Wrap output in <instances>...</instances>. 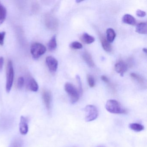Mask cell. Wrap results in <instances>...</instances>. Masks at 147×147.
Masks as SVG:
<instances>
[{"mask_svg": "<svg viewBox=\"0 0 147 147\" xmlns=\"http://www.w3.org/2000/svg\"><path fill=\"white\" fill-rule=\"evenodd\" d=\"M129 128L136 132H139L144 129V126L137 123H131L129 125Z\"/></svg>", "mask_w": 147, "mask_h": 147, "instance_id": "ffe728a7", "label": "cell"}, {"mask_svg": "<svg viewBox=\"0 0 147 147\" xmlns=\"http://www.w3.org/2000/svg\"><path fill=\"white\" fill-rule=\"evenodd\" d=\"M143 51L145 53H147V49L146 48H143Z\"/></svg>", "mask_w": 147, "mask_h": 147, "instance_id": "4dcf8cb0", "label": "cell"}, {"mask_svg": "<svg viewBox=\"0 0 147 147\" xmlns=\"http://www.w3.org/2000/svg\"><path fill=\"white\" fill-rule=\"evenodd\" d=\"M64 89L66 92L69 95L70 101L72 104H75L79 100L80 93L79 90L71 83H66L64 86Z\"/></svg>", "mask_w": 147, "mask_h": 147, "instance_id": "3957f363", "label": "cell"}, {"mask_svg": "<svg viewBox=\"0 0 147 147\" xmlns=\"http://www.w3.org/2000/svg\"><path fill=\"white\" fill-rule=\"evenodd\" d=\"M6 16V9L0 2V25L5 20Z\"/></svg>", "mask_w": 147, "mask_h": 147, "instance_id": "d6986e66", "label": "cell"}, {"mask_svg": "<svg viewBox=\"0 0 147 147\" xmlns=\"http://www.w3.org/2000/svg\"><path fill=\"white\" fill-rule=\"evenodd\" d=\"M100 41H101V45L103 49L105 51L107 52H110L112 50V47L111 44L107 41L105 37L102 35H100Z\"/></svg>", "mask_w": 147, "mask_h": 147, "instance_id": "7c38bea8", "label": "cell"}, {"mask_svg": "<svg viewBox=\"0 0 147 147\" xmlns=\"http://www.w3.org/2000/svg\"><path fill=\"white\" fill-rule=\"evenodd\" d=\"M42 99L48 111H50L51 108L52 96L51 93L48 90H45L42 93Z\"/></svg>", "mask_w": 147, "mask_h": 147, "instance_id": "ba28073f", "label": "cell"}, {"mask_svg": "<svg viewBox=\"0 0 147 147\" xmlns=\"http://www.w3.org/2000/svg\"><path fill=\"white\" fill-rule=\"evenodd\" d=\"M87 80L88 85L91 88H93L95 86V81L92 76L88 75L87 76Z\"/></svg>", "mask_w": 147, "mask_h": 147, "instance_id": "cb8c5ba5", "label": "cell"}, {"mask_svg": "<svg viewBox=\"0 0 147 147\" xmlns=\"http://www.w3.org/2000/svg\"><path fill=\"white\" fill-rule=\"evenodd\" d=\"M128 66L123 61L119 62L115 65V70L117 73L120 74L121 76H123L124 74L127 71Z\"/></svg>", "mask_w": 147, "mask_h": 147, "instance_id": "30bf717a", "label": "cell"}, {"mask_svg": "<svg viewBox=\"0 0 147 147\" xmlns=\"http://www.w3.org/2000/svg\"><path fill=\"white\" fill-rule=\"evenodd\" d=\"M136 13L137 16L139 17H141V18L145 17L146 14L145 12L140 10H137V11H136Z\"/></svg>", "mask_w": 147, "mask_h": 147, "instance_id": "83f0119b", "label": "cell"}, {"mask_svg": "<svg viewBox=\"0 0 147 147\" xmlns=\"http://www.w3.org/2000/svg\"><path fill=\"white\" fill-rule=\"evenodd\" d=\"M106 33L107 41L110 43L113 42L116 36V33L114 30L111 28H109L107 30Z\"/></svg>", "mask_w": 147, "mask_h": 147, "instance_id": "2e32d148", "label": "cell"}, {"mask_svg": "<svg viewBox=\"0 0 147 147\" xmlns=\"http://www.w3.org/2000/svg\"><path fill=\"white\" fill-rule=\"evenodd\" d=\"M4 59L2 57H0V71H1L3 69V65H4Z\"/></svg>", "mask_w": 147, "mask_h": 147, "instance_id": "f1b7e54d", "label": "cell"}, {"mask_svg": "<svg viewBox=\"0 0 147 147\" xmlns=\"http://www.w3.org/2000/svg\"><path fill=\"white\" fill-rule=\"evenodd\" d=\"M107 111L113 114H126L127 110L123 107L120 103L116 100H109L105 105Z\"/></svg>", "mask_w": 147, "mask_h": 147, "instance_id": "6da1fadb", "label": "cell"}, {"mask_svg": "<svg viewBox=\"0 0 147 147\" xmlns=\"http://www.w3.org/2000/svg\"><path fill=\"white\" fill-rule=\"evenodd\" d=\"M101 80L106 83H108L109 82V79L105 76H102L101 77Z\"/></svg>", "mask_w": 147, "mask_h": 147, "instance_id": "f546056e", "label": "cell"}, {"mask_svg": "<svg viewBox=\"0 0 147 147\" xmlns=\"http://www.w3.org/2000/svg\"><path fill=\"white\" fill-rule=\"evenodd\" d=\"M45 23L47 27L51 30H55L58 25L56 19L50 14H47L45 17Z\"/></svg>", "mask_w": 147, "mask_h": 147, "instance_id": "52a82bcc", "label": "cell"}, {"mask_svg": "<svg viewBox=\"0 0 147 147\" xmlns=\"http://www.w3.org/2000/svg\"><path fill=\"white\" fill-rule=\"evenodd\" d=\"M20 131L22 135H25L28 133L29 130L28 120L25 117L21 116L20 123Z\"/></svg>", "mask_w": 147, "mask_h": 147, "instance_id": "9c48e42d", "label": "cell"}, {"mask_svg": "<svg viewBox=\"0 0 147 147\" xmlns=\"http://www.w3.org/2000/svg\"><path fill=\"white\" fill-rule=\"evenodd\" d=\"M27 88L32 92H36L38 91L39 86L37 82L33 78H29L27 82Z\"/></svg>", "mask_w": 147, "mask_h": 147, "instance_id": "8fae6325", "label": "cell"}, {"mask_svg": "<svg viewBox=\"0 0 147 147\" xmlns=\"http://www.w3.org/2000/svg\"><path fill=\"white\" fill-rule=\"evenodd\" d=\"M24 77L20 76L18 79V82H17V86L19 89H21L24 87Z\"/></svg>", "mask_w": 147, "mask_h": 147, "instance_id": "d4e9b609", "label": "cell"}, {"mask_svg": "<svg viewBox=\"0 0 147 147\" xmlns=\"http://www.w3.org/2000/svg\"><path fill=\"white\" fill-rule=\"evenodd\" d=\"M46 51L45 46L40 43H34L31 46V54L34 59H38L43 55Z\"/></svg>", "mask_w": 147, "mask_h": 147, "instance_id": "277c9868", "label": "cell"}, {"mask_svg": "<svg viewBox=\"0 0 147 147\" xmlns=\"http://www.w3.org/2000/svg\"><path fill=\"white\" fill-rule=\"evenodd\" d=\"M22 145L23 142L21 139L17 138L12 142L9 147H22Z\"/></svg>", "mask_w": 147, "mask_h": 147, "instance_id": "7402d4cb", "label": "cell"}, {"mask_svg": "<svg viewBox=\"0 0 147 147\" xmlns=\"http://www.w3.org/2000/svg\"><path fill=\"white\" fill-rule=\"evenodd\" d=\"M14 69L11 61H9L7 63L6 73V90L7 93L10 92L14 80Z\"/></svg>", "mask_w": 147, "mask_h": 147, "instance_id": "7a4b0ae2", "label": "cell"}, {"mask_svg": "<svg viewBox=\"0 0 147 147\" xmlns=\"http://www.w3.org/2000/svg\"><path fill=\"white\" fill-rule=\"evenodd\" d=\"M136 32L139 34H146L147 33V26L146 23L138 24L136 27Z\"/></svg>", "mask_w": 147, "mask_h": 147, "instance_id": "9a60e30c", "label": "cell"}, {"mask_svg": "<svg viewBox=\"0 0 147 147\" xmlns=\"http://www.w3.org/2000/svg\"><path fill=\"white\" fill-rule=\"evenodd\" d=\"M5 35L6 32H0V45H4Z\"/></svg>", "mask_w": 147, "mask_h": 147, "instance_id": "4316f807", "label": "cell"}, {"mask_svg": "<svg viewBox=\"0 0 147 147\" xmlns=\"http://www.w3.org/2000/svg\"><path fill=\"white\" fill-rule=\"evenodd\" d=\"M122 21L125 24L131 25H134L136 24V20L135 18L130 14H126L124 15L122 18Z\"/></svg>", "mask_w": 147, "mask_h": 147, "instance_id": "4fadbf2b", "label": "cell"}, {"mask_svg": "<svg viewBox=\"0 0 147 147\" xmlns=\"http://www.w3.org/2000/svg\"><path fill=\"white\" fill-rule=\"evenodd\" d=\"M82 57H83V59L86 62V63L87 64V65L89 67H92L94 66L93 60L92 56L89 53L87 52V51L84 52L83 55H82Z\"/></svg>", "mask_w": 147, "mask_h": 147, "instance_id": "5bb4252c", "label": "cell"}, {"mask_svg": "<svg viewBox=\"0 0 147 147\" xmlns=\"http://www.w3.org/2000/svg\"><path fill=\"white\" fill-rule=\"evenodd\" d=\"M104 147V146H98V147Z\"/></svg>", "mask_w": 147, "mask_h": 147, "instance_id": "d6a6232c", "label": "cell"}, {"mask_svg": "<svg viewBox=\"0 0 147 147\" xmlns=\"http://www.w3.org/2000/svg\"><path fill=\"white\" fill-rule=\"evenodd\" d=\"M130 75L131 78L134 79V80H135L137 82L139 83V85L142 86H144L146 85L145 80L142 76L137 74H135V73H131V74Z\"/></svg>", "mask_w": 147, "mask_h": 147, "instance_id": "ac0fdd59", "label": "cell"}, {"mask_svg": "<svg viewBox=\"0 0 147 147\" xmlns=\"http://www.w3.org/2000/svg\"><path fill=\"white\" fill-rule=\"evenodd\" d=\"M82 1H76V2L77 3H80V2H81Z\"/></svg>", "mask_w": 147, "mask_h": 147, "instance_id": "1f68e13d", "label": "cell"}, {"mask_svg": "<svg viewBox=\"0 0 147 147\" xmlns=\"http://www.w3.org/2000/svg\"><path fill=\"white\" fill-rule=\"evenodd\" d=\"M86 120V122H91L95 120L98 117V111L95 106L88 105L85 108Z\"/></svg>", "mask_w": 147, "mask_h": 147, "instance_id": "5b68a950", "label": "cell"}, {"mask_svg": "<svg viewBox=\"0 0 147 147\" xmlns=\"http://www.w3.org/2000/svg\"><path fill=\"white\" fill-rule=\"evenodd\" d=\"M46 63L49 69L52 73L55 72L58 67V63L55 57L48 56L46 58Z\"/></svg>", "mask_w": 147, "mask_h": 147, "instance_id": "8992f818", "label": "cell"}, {"mask_svg": "<svg viewBox=\"0 0 147 147\" xmlns=\"http://www.w3.org/2000/svg\"><path fill=\"white\" fill-rule=\"evenodd\" d=\"M69 47L71 49H82V44L81 43L79 42L75 41V42H73L69 45Z\"/></svg>", "mask_w": 147, "mask_h": 147, "instance_id": "603a6c76", "label": "cell"}, {"mask_svg": "<svg viewBox=\"0 0 147 147\" xmlns=\"http://www.w3.org/2000/svg\"><path fill=\"white\" fill-rule=\"evenodd\" d=\"M76 79L77 80V82H78V86H79V92H80V94H81L82 93V88L80 78L79 76L77 75L76 76Z\"/></svg>", "mask_w": 147, "mask_h": 147, "instance_id": "484cf974", "label": "cell"}, {"mask_svg": "<svg viewBox=\"0 0 147 147\" xmlns=\"http://www.w3.org/2000/svg\"><path fill=\"white\" fill-rule=\"evenodd\" d=\"M82 40L85 43L90 44L94 42L95 38L92 36H90L88 33H84L82 36Z\"/></svg>", "mask_w": 147, "mask_h": 147, "instance_id": "e0dca14e", "label": "cell"}, {"mask_svg": "<svg viewBox=\"0 0 147 147\" xmlns=\"http://www.w3.org/2000/svg\"><path fill=\"white\" fill-rule=\"evenodd\" d=\"M57 46V44L56 36L55 35L52 37L51 39L48 43V48L51 51H53L56 49Z\"/></svg>", "mask_w": 147, "mask_h": 147, "instance_id": "44dd1931", "label": "cell"}]
</instances>
